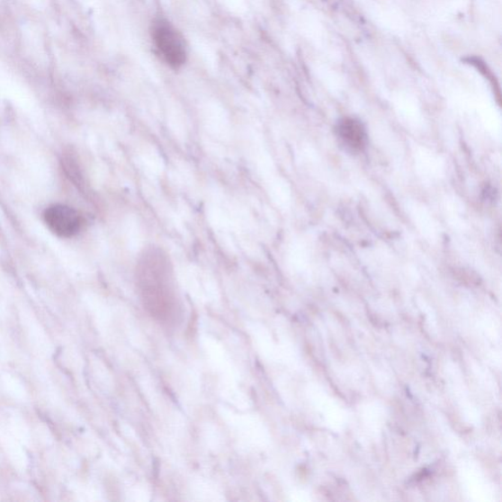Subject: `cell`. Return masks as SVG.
Segmentation results:
<instances>
[{"label": "cell", "instance_id": "6da1fadb", "mask_svg": "<svg viewBox=\"0 0 502 502\" xmlns=\"http://www.w3.org/2000/svg\"><path fill=\"white\" fill-rule=\"evenodd\" d=\"M152 43L161 61L174 70L181 69L188 61V47L184 38L171 22L157 18L151 25Z\"/></svg>", "mask_w": 502, "mask_h": 502}, {"label": "cell", "instance_id": "3957f363", "mask_svg": "<svg viewBox=\"0 0 502 502\" xmlns=\"http://www.w3.org/2000/svg\"><path fill=\"white\" fill-rule=\"evenodd\" d=\"M337 136L343 145L353 151L363 150L366 145V132L362 123L354 119H345L337 126Z\"/></svg>", "mask_w": 502, "mask_h": 502}, {"label": "cell", "instance_id": "7a4b0ae2", "mask_svg": "<svg viewBox=\"0 0 502 502\" xmlns=\"http://www.w3.org/2000/svg\"><path fill=\"white\" fill-rule=\"evenodd\" d=\"M43 220L54 235L67 238L79 234L84 224L81 214L64 204L50 205L43 213Z\"/></svg>", "mask_w": 502, "mask_h": 502}]
</instances>
